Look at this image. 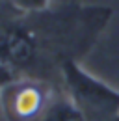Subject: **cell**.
Here are the masks:
<instances>
[{
    "mask_svg": "<svg viewBox=\"0 0 119 121\" xmlns=\"http://www.w3.org/2000/svg\"><path fill=\"white\" fill-rule=\"evenodd\" d=\"M13 8L9 6V2L8 0H0V15H4V13H8V11H11Z\"/></svg>",
    "mask_w": 119,
    "mask_h": 121,
    "instance_id": "cell-5",
    "label": "cell"
},
{
    "mask_svg": "<svg viewBox=\"0 0 119 121\" xmlns=\"http://www.w3.org/2000/svg\"><path fill=\"white\" fill-rule=\"evenodd\" d=\"M39 121H86V119H84L82 112L71 103L69 97H60V99H52L47 104Z\"/></svg>",
    "mask_w": 119,
    "mask_h": 121,
    "instance_id": "cell-3",
    "label": "cell"
},
{
    "mask_svg": "<svg viewBox=\"0 0 119 121\" xmlns=\"http://www.w3.org/2000/svg\"><path fill=\"white\" fill-rule=\"evenodd\" d=\"M8 2L13 9H17L22 15L41 13V11H47L50 6V0H8Z\"/></svg>",
    "mask_w": 119,
    "mask_h": 121,
    "instance_id": "cell-4",
    "label": "cell"
},
{
    "mask_svg": "<svg viewBox=\"0 0 119 121\" xmlns=\"http://www.w3.org/2000/svg\"><path fill=\"white\" fill-rule=\"evenodd\" d=\"M67 97L86 121H115L119 117V91L88 73L74 58L60 63Z\"/></svg>",
    "mask_w": 119,
    "mask_h": 121,
    "instance_id": "cell-1",
    "label": "cell"
},
{
    "mask_svg": "<svg viewBox=\"0 0 119 121\" xmlns=\"http://www.w3.org/2000/svg\"><path fill=\"white\" fill-rule=\"evenodd\" d=\"M50 88L37 78H19L2 90L4 108L11 121H34L41 117L48 101Z\"/></svg>",
    "mask_w": 119,
    "mask_h": 121,
    "instance_id": "cell-2",
    "label": "cell"
}]
</instances>
